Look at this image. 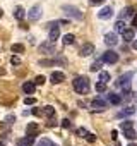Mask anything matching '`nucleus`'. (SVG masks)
Here are the masks:
<instances>
[{
	"mask_svg": "<svg viewBox=\"0 0 137 146\" xmlns=\"http://www.w3.org/2000/svg\"><path fill=\"white\" fill-rule=\"evenodd\" d=\"M72 86H74V90L79 95H88L89 93V79L88 78H77V79H74Z\"/></svg>",
	"mask_w": 137,
	"mask_h": 146,
	"instance_id": "obj_1",
	"label": "nucleus"
},
{
	"mask_svg": "<svg viewBox=\"0 0 137 146\" xmlns=\"http://www.w3.org/2000/svg\"><path fill=\"white\" fill-rule=\"evenodd\" d=\"M62 11H63L68 17H72V19H77V21L82 19V12H81L77 7H74V5H63Z\"/></svg>",
	"mask_w": 137,
	"mask_h": 146,
	"instance_id": "obj_2",
	"label": "nucleus"
},
{
	"mask_svg": "<svg viewBox=\"0 0 137 146\" xmlns=\"http://www.w3.org/2000/svg\"><path fill=\"white\" fill-rule=\"evenodd\" d=\"M101 60L103 62H106V64H117L118 62V53H115V52H105L103 55H101Z\"/></svg>",
	"mask_w": 137,
	"mask_h": 146,
	"instance_id": "obj_3",
	"label": "nucleus"
},
{
	"mask_svg": "<svg viewBox=\"0 0 137 146\" xmlns=\"http://www.w3.org/2000/svg\"><path fill=\"white\" fill-rule=\"evenodd\" d=\"M28 17H29V21H38L41 17V5H33L28 12Z\"/></svg>",
	"mask_w": 137,
	"mask_h": 146,
	"instance_id": "obj_4",
	"label": "nucleus"
},
{
	"mask_svg": "<svg viewBox=\"0 0 137 146\" xmlns=\"http://www.w3.org/2000/svg\"><path fill=\"white\" fill-rule=\"evenodd\" d=\"M38 50H40V53H46V55H50V53H55V45H53L51 41H48V43H41V45L38 46Z\"/></svg>",
	"mask_w": 137,
	"mask_h": 146,
	"instance_id": "obj_5",
	"label": "nucleus"
},
{
	"mask_svg": "<svg viewBox=\"0 0 137 146\" xmlns=\"http://www.w3.org/2000/svg\"><path fill=\"white\" fill-rule=\"evenodd\" d=\"M93 53H94V46H93L91 43L82 45L81 50H79V55H81V57H89V55H93Z\"/></svg>",
	"mask_w": 137,
	"mask_h": 146,
	"instance_id": "obj_6",
	"label": "nucleus"
},
{
	"mask_svg": "<svg viewBox=\"0 0 137 146\" xmlns=\"http://www.w3.org/2000/svg\"><path fill=\"white\" fill-rule=\"evenodd\" d=\"M105 43H106L108 46H115V45L118 43L117 33H106V35H105Z\"/></svg>",
	"mask_w": 137,
	"mask_h": 146,
	"instance_id": "obj_7",
	"label": "nucleus"
},
{
	"mask_svg": "<svg viewBox=\"0 0 137 146\" xmlns=\"http://www.w3.org/2000/svg\"><path fill=\"white\" fill-rule=\"evenodd\" d=\"M91 105H93V108H94V110H105V108L108 107V103H106L103 98H99V96H98V98H94V100L91 102Z\"/></svg>",
	"mask_w": 137,
	"mask_h": 146,
	"instance_id": "obj_8",
	"label": "nucleus"
},
{
	"mask_svg": "<svg viewBox=\"0 0 137 146\" xmlns=\"http://www.w3.org/2000/svg\"><path fill=\"white\" fill-rule=\"evenodd\" d=\"M50 81H51L53 84H58V83L65 81V74H63V72H58V70H55V72H51Z\"/></svg>",
	"mask_w": 137,
	"mask_h": 146,
	"instance_id": "obj_9",
	"label": "nucleus"
},
{
	"mask_svg": "<svg viewBox=\"0 0 137 146\" xmlns=\"http://www.w3.org/2000/svg\"><path fill=\"white\" fill-rule=\"evenodd\" d=\"M111 14H113V9H111V7H103V9L98 12V17H99L101 21H106V19L111 17Z\"/></svg>",
	"mask_w": 137,
	"mask_h": 146,
	"instance_id": "obj_10",
	"label": "nucleus"
},
{
	"mask_svg": "<svg viewBox=\"0 0 137 146\" xmlns=\"http://www.w3.org/2000/svg\"><path fill=\"white\" fill-rule=\"evenodd\" d=\"M60 38V29H58V26H53V28H50V35H48V41H51V43H55L57 40Z\"/></svg>",
	"mask_w": 137,
	"mask_h": 146,
	"instance_id": "obj_11",
	"label": "nucleus"
},
{
	"mask_svg": "<svg viewBox=\"0 0 137 146\" xmlns=\"http://www.w3.org/2000/svg\"><path fill=\"white\" fill-rule=\"evenodd\" d=\"M22 91H24L26 95H33V93L36 91V83H29V81L24 83V84H22Z\"/></svg>",
	"mask_w": 137,
	"mask_h": 146,
	"instance_id": "obj_12",
	"label": "nucleus"
},
{
	"mask_svg": "<svg viewBox=\"0 0 137 146\" xmlns=\"http://www.w3.org/2000/svg\"><path fill=\"white\" fill-rule=\"evenodd\" d=\"M128 17H134V7H125L120 12V19H128Z\"/></svg>",
	"mask_w": 137,
	"mask_h": 146,
	"instance_id": "obj_13",
	"label": "nucleus"
},
{
	"mask_svg": "<svg viewBox=\"0 0 137 146\" xmlns=\"http://www.w3.org/2000/svg\"><path fill=\"white\" fill-rule=\"evenodd\" d=\"M108 102H110L111 105H118V103H122V96L117 95V93H110V95H108Z\"/></svg>",
	"mask_w": 137,
	"mask_h": 146,
	"instance_id": "obj_14",
	"label": "nucleus"
},
{
	"mask_svg": "<svg viewBox=\"0 0 137 146\" xmlns=\"http://www.w3.org/2000/svg\"><path fill=\"white\" fill-rule=\"evenodd\" d=\"M26 131H28V136H38V125L34 124V122H31V124H28V127H26Z\"/></svg>",
	"mask_w": 137,
	"mask_h": 146,
	"instance_id": "obj_15",
	"label": "nucleus"
},
{
	"mask_svg": "<svg viewBox=\"0 0 137 146\" xmlns=\"http://www.w3.org/2000/svg\"><path fill=\"white\" fill-rule=\"evenodd\" d=\"M24 16H26V14H24V9H22L21 5H17V7L14 9V17H16L17 21H22V19H24Z\"/></svg>",
	"mask_w": 137,
	"mask_h": 146,
	"instance_id": "obj_16",
	"label": "nucleus"
},
{
	"mask_svg": "<svg viewBox=\"0 0 137 146\" xmlns=\"http://www.w3.org/2000/svg\"><path fill=\"white\" fill-rule=\"evenodd\" d=\"M125 29H127V24L123 23V19H118L115 23V33H123Z\"/></svg>",
	"mask_w": 137,
	"mask_h": 146,
	"instance_id": "obj_17",
	"label": "nucleus"
},
{
	"mask_svg": "<svg viewBox=\"0 0 137 146\" xmlns=\"http://www.w3.org/2000/svg\"><path fill=\"white\" fill-rule=\"evenodd\" d=\"M122 35H123V40H125L127 43H128V41H134V36H135L134 29H125V31H123Z\"/></svg>",
	"mask_w": 137,
	"mask_h": 146,
	"instance_id": "obj_18",
	"label": "nucleus"
},
{
	"mask_svg": "<svg viewBox=\"0 0 137 146\" xmlns=\"http://www.w3.org/2000/svg\"><path fill=\"white\" fill-rule=\"evenodd\" d=\"M21 146H33L34 144V137L33 136H28V137H24V139H19L17 141Z\"/></svg>",
	"mask_w": 137,
	"mask_h": 146,
	"instance_id": "obj_19",
	"label": "nucleus"
},
{
	"mask_svg": "<svg viewBox=\"0 0 137 146\" xmlns=\"http://www.w3.org/2000/svg\"><path fill=\"white\" fill-rule=\"evenodd\" d=\"M43 115H45V117H50V119L55 117V108H53L51 105H46V107L43 108Z\"/></svg>",
	"mask_w": 137,
	"mask_h": 146,
	"instance_id": "obj_20",
	"label": "nucleus"
},
{
	"mask_svg": "<svg viewBox=\"0 0 137 146\" xmlns=\"http://www.w3.org/2000/svg\"><path fill=\"white\" fill-rule=\"evenodd\" d=\"M62 41H63V45H65V46H68V45H74V41H76V36H74V35H65Z\"/></svg>",
	"mask_w": 137,
	"mask_h": 146,
	"instance_id": "obj_21",
	"label": "nucleus"
},
{
	"mask_svg": "<svg viewBox=\"0 0 137 146\" xmlns=\"http://www.w3.org/2000/svg\"><path fill=\"white\" fill-rule=\"evenodd\" d=\"M101 67H103V60H96V62H93V64H91V67H89V69H91L93 72H99V70H101Z\"/></svg>",
	"mask_w": 137,
	"mask_h": 146,
	"instance_id": "obj_22",
	"label": "nucleus"
},
{
	"mask_svg": "<svg viewBox=\"0 0 137 146\" xmlns=\"http://www.w3.org/2000/svg\"><path fill=\"white\" fill-rule=\"evenodd\" d=\"M123 134H125V137H127V139H135V137H137V132H135L132 127H130V129H125V131H123Z\"/></svg>",
	"mask_w": 137,
	"mask_h": 146,
	"instance_id": "obj_23",
	"label": "nucleus"
},
{
	"mask_svg": "<svg viewBox=\"0 0 137 146\" xmlns=\"http://www.w3.org/2000/svg\"><path fill=\"white\" fill-rule=\"evenodd\" d=\"M111 78H110V74L108 72H105V70H99V78H98V81H101V83H108Z\"/></svg>",
	"mask_w": 137,
	"mask_h": 146,
	"instance_id": "obj_24",
	"label": "nucleus"
},
{
	"mask_svg": "<svg viewBox=\"0 0 137 146\" xmlns=\"http://www.w3.org/2000/svg\"><path fill=\"white\" fill-rule=\"evenodd\" d=\"M11 50H12L14 53H22V52H24V45H21V43H14V45L11 46Z\"/></svg>",
	"mask_w": 137,
	"mask_h": 146,
	"instance_id": "obj_25",
	"label": "nucleus"
},
{
	"mask_svg": "<svg viewBox=\"0 0 137 146\" xmlns=\"http://www.w3.org/2000/svg\"><path fill=\"white\" fill-rule=\"evenodd\" d=\"M41 67H50V65H55L57 64V60H48V58H41L40 62H38Z\"/></svg>",
	"mask_w": 137,
	"mask_h": 146,
	"instance_id": "obj_26",
	"label": "nucleus"
},
{
	"mask_svg": "<svg viewBox=\"0 0 137 146\" xmlns=\"http://www.w3.org/2000/svg\"><path fill=\"white\" fill-rule=\"evenodd\" d=\"M132 113H135V108H132V107H127V108H123V110H122L120 117H123V115H132Z\"/></svg>",
	"mask_w": 137,
	"mask_h": 146,
	"instance_id": "obj_27",
	"label": "nucleus"
},
{
	"mask_svg": "<svg viewBox=\"0 0 137 146\" xmlns=\"http://www.w3.org/2000/svg\"><path fill=\"white\" fill-rule=\"evenodd\" d=\"M105 90H106V83L98 81V83H96V91H98V93H103Z\"/></svg>",
	"mask_w": 137,
	"mask_h": 146,
	"instance_id": "obj_28",
	"label": "nucleus"
},
{
	"mask_svg": "<svg viewBox=\"0 0 137 146\" xmlns=\"http://www.w3.org/2000/svg\"><path fill=\"white\" fill-rule=\"evenodd\" d=\"M120 127H122V131H125V129H130V127H132V120H123V122L120 124Z\"/></svg>",
	"mask_w": 137,
	"mask_h": 146,
	"instance_id": "obj_29",
	"label": "nucleus"
},
{
	"mask_svg": "<svg viewBox=\"0 0 137 146\" xmlns=\"http://www.w3.org/2000/svg\"><path fill=\"white\" fill-rule=\"evenodd\" d=\"M76 134H77L79 137H86V136H88V131H86L84 127H79V129L76 131Z\"/></svg>",
	"mask_w": 137,
	"mask_h": 146,
	"instance_id": "obj_30",
	"label": "nucleus"
},
{
	"mask_svg": "<svg viewBox=\"0 0 137 146\" xmlns=\"http://www.w3.org/2000/svg\"><path fill=\"white\" fill-rule=\"evenodd\" d=\"M62 127H65V129H70V127H72L70 120H68V119H63V120H62Z\"/></svg>",
	"mask_w": 137,
	"mask_h": 146,
	"instance_id": "obj_31",
	"label": "nucleus"
},
{
	"mask_svg": "<svg viewBox=\"0 0 137 146\" xmlns=\"http://www.w3.org/2000/svg\"><path fill=\"white\" fill-rule=\"evenodd\" d=\"M51 144H53V143H51L50 139H41V141H40V146H51Z\"/></svg>",
	"mask_w": 137,
	"mask_h": 146,
	"instance_id": "obj_32",
	"label": "nucleus"
},
{
	"mask_svg": "<svg viewBox=\"0 0 137 146\" xmlns=\"http://www.w3.org/2000/svg\"><path fill=\"white\" fill-rule=\"evenodd\" d=\"M24 103H26V105H34V103H36V100H34V98H31V96H28V98L24 100Z\"/></svg>",
	"mask_w": 137,
	"mask_h": 146,
	"instance_id": "obj_33",
	"label": "nucleus"
},
{
	"mask_svg": "<svg viewBox=\"0 0 137 146\" xmlns=\"http://www.w3.org/2000/svg\"><path fill=\"white\" fill-rule=\"evenodd\" d=\"M11 62H12V65H19V64H21V60H19V57H16V55H14V57L11 58Z\"/></svg>",
	"mask_w": 137,
	"mask_h": 146,
	"instance_id": "obj_34",
	"label": "nucleus"
},
{
	"mask_svg": "<svg viewBox=\"0 0 137 146\" xmlns=\"http://www.w3.org/2000/svg\"><path fill=\"white\" fill-rule=\"evenodd\" d=\"M34 83H36V84H45V78H43V76H38V78L34 79Z\"/></svg>",
	"mask_w": 137,
	"mask_h": 146,
	"instance_id": "obj_35",
	"label": "nucleus"
},
{
	"mask_svg": "<svg viewBox=\"0 0 137 146\" xmlns=\"http://www.w3.org/2000/svg\"><path fill=\"white\" fill-rule=\"evenodd\" d=\"M5 120H7V124L11 125V124H14V120H16V117H14V115L11 113V115H7V119H5Z\"/></svg>",
	"mask_w": 137,
	"mask_h": 146,
	"instance_id": "obj_36",
	"label": "nucleus"
},
{
	"mask_svg": "<svg viewBox=\"0 0 137 146\" xmlns=\"http://www.w3.org/2000/svg\"><path fill=\"white\" fill-rule=\"evenodd\" d=\"M86 137H88V141H89V143H94V141H96V136H94V134H89V132H88V136H86Z\"/></svg>",
	"mask_w": 137,
	"mask_h": 146,
	"instance_id": "obj_37",
	"label": "nucleus"
},
{
	"mask_svg": "<svg viewBox=\"0 0 137 146\" xmlns=\"http://www.w3.org/2000/svg\"><path fill=\"white\" fill-rule=\"evenodd\" d=\"M55 60H57V64H62V65H65V64H67V60H65L63 57H58V58H55Z\"/></svg>",
	"mask_w": 137,
	"mask_h": 146,
	"instance_id": "obj_38",
	"label": "nucleus"
},
{
	"mask_svg": "<svg viewBox=\"0 0 137 146\" xmlns=\"http://www.w3.org/2000/svg\"><path fill=\"white\" fill-rule=\"evenodd\" d=\"M89 2H91V5H99L103 0H89Z\"/></svg>",
	"mask_w": 137,
	"mask_h": 146,
	"instance_id": "obj_39",
	"label": "nucleus"
},
{
	"mask_svg": "<svg viewBox=\"0 0 137 146\" xmlns=\"http://www.w3.org/2000/svg\"><path fill=\"white\" fill-rule=\"evenodd\" d=\"M132 26L137 28V14H134V17H132Z\"/></svg>",
	"mask_w": 137,
	"mask_h": 146,
	"instance_id": "obj_40",
	"label": "nucleus"
},
{
	"mask_svg": "<svg viewBox=\"0 0 137 146\" xmlns=\"http://www.w3.org/2000/svg\"><path fill=\"white\" fill-rule=\"evenodd\" d=\"M31 112H33V113H34V115H41V113H43V112H40V110H38V108H33V110H31Z\"/></svg>",
	"mask_w": 137,
	"mask_h": 146,
	"instance_id": "obj_41",
	"label": "nucleus"
},
{
	"mask_svg": "<svg viewBox=\"0 0 137 146\" xmlns=\"http://www.w3.org/2000/svg\"><path fill=\"white\" fill-rule=\"evenodd\" d=\"M117 136H118V132L117 131H111V139H117Z\"/></svg>",
	"mask_w": 137,
	"mask_h": 146,
	"instance_id": "obj_42",
	"label": "nucleus"
},
{
	"mask_svg": "<svg viewBox=\"0 0 137 146\" xmlns=\"http://www.w3.org/2000/svg\"><path fill=\"white\" fill-rule=\"evenodd\" d=\"M132 46H134V50H137V40H134V41H132Z\"/></svg>",
	"mask_w": 137,
	"mask_h": 146,
	"instance_id": "obj_43",
	"label": "nucleus"
},
{
	"mask_svg": "<svg viewBox=\"0 0 137 146\" xmlns=\"http://www.w3.org/2000/svg\"><path fill=\"white\" fill-rule=\"evenodd\" d=\"M2 16H4V11H2V9H0V17H2Z\"/></svg>",
	"mask_w": 137,
	"mask_h": 146,
	"instance_id": "obj_44",
	"label": "nucleus"
},
{
	"mask_svg": "<svg viewBox=\"0 0 137 146\" xmlns=\"http://www.w3.org/2000/svg\"><path fill=\"white\" fill-rule=\"evenodd\" d=\"M0 146H4V141H0Z\"/></svg>",
	"mask_w": 137,
	"mask_h": 146,
	"instance_id": "obj_45",
	"label": "nucleus"
},
{
	"mask_svg": "<svg viewBox=\"0 0 137 146\" xmlns=\"http://www.w3.org/2000/svg\"><path fill=\"white\" fill-rule=\"evenodd\" d=\"M128 146H135V144H128Z\"/></svg>",
	"mask_w": 137,
	"mask_h": 146,
	"instance_id": "obj_46",
	"label": "nucleus"
},
{
	"mask_svg": "<svg viewBox=\"0 0 137 146\" xmlns=\"http://www.w3.org/2000/svg\"><path fill=\"white\" fill-rule=\"evenodd\" d=\"M51 146H57V144H55V143H53V144H51Z\"/></svg>",
	"mask_w": 137,
	"mask_h": 146,
	"instance_id": "obj_47",
	"label": "nucleus"
},
{
	"mask_svg": "<svg viewBox=\"0 0 137 146\" xmlns=\"http://www.w3.org/2000/svg\"><path fill=\"white\" fill-rule=\"evenodd\" d=\"M115 146H120V144H115Z\"/></svg>",
	"mask_w": 137,
	"mask_h": 146,
	"instance_id": "obj_48",
	"label": "nucleus"
},
{
	"mask_svg": "<svg viewBox=\"0 0 137 146\" xmlns=\"http://www.w3.org/2000/svg\"><path fill=\"white\" fill-rule=\"evenodd\" d=\"M135 100H137V96H135Z\"/></svg>",
	"mask_w": 137,
	"mask_h": 146,
	"instance_id": "obj_49",
	"label": "nucleus"
}]
</instances>
